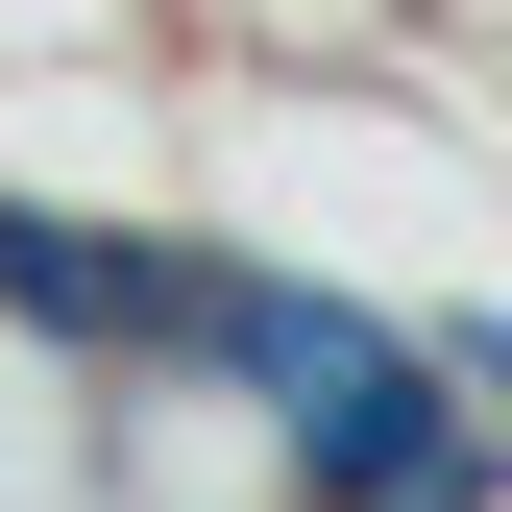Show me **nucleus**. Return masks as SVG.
<instances>
[{"label": "nucleus", "instance_id": "1", "mask_svg": "<svg viewBox=\"0 0 512 512\" xmlns=\"http://www.w3.org/2000/svg\"><path fill=\"white\" fill-rule=\"evenodd\" d=\"M0 317H25L49 366H171L196 244H147V220H0Z\"/></svg>", "mask_w": 512, "mask_h": 512}, {"label": "nucleus", "instance_id": "2", "mask_svg": "<svg viewBox=\"0 0 512 512\" xmlns=\"http://www.w3.org/2000/svg\"><path fill=\"white\" fill-rule=\"evenodd\" d=\"M122 512H293V439H269V391H196V366H122V464H98Z\"/></svg>", "mask_w": 512, "mask_h": 512}, {"label": "nucleus", "instance_id": "3", "mask_svg": "<svg viewBox=\"0 0 512 512\" xmlns=\"http://www.w3.org/2000/svg\"><path fill=\"white\" fill-rule=\"evenodd\" d=\"M342 512H512V415H439L391 488H342Z\"/></svg>", "mask_w": 512, "mask_h": 512}]
</instances>
